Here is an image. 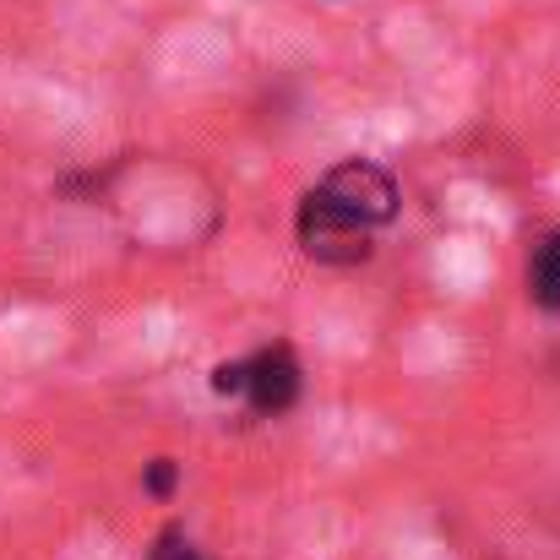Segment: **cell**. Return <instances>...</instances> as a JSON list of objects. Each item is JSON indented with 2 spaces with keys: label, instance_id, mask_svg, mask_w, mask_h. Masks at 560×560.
<instances>
[{
  "label": "cell",
  "instance_id": "obj_3",
  "mask_svg": "<svg viewBox=\"0 0 560 560\" xmlns=\"http://www.w3.org/2000/svg\"><path fill=\"white\" fill-rule=\"evenodd\" d=\"M294 234H300V250H305L311 261H322V267H360V261H371V250H375L371 229H360V223H349V218L316 207L311 196L300 201Z\"/></svg>",
  "mask_w": 560,
  "mask_h": 560
},
{
  "label": "cell",
  "instance_id": "obj_1",
  "mask_svg": "<svg viewBox=\"0 0 560 560\" xmlns=\"http://www.w3.org/2000/svg\"><path fill=\"white\" fill-rule=\"evenodd\" d=\"M300 386H305V371H300L289 343L256 349L250 360H229V365L212 371V392L218 397H245V408L261 413V419L289 413L300 402Z\"/></svg>",
  "mask_w": 560,
  "mask_h": 560
},
{
  "label": "cell",
  "instance_id": "obj_6",
  "mask_svg": "<svg viewBox=\"0 0 560 560\" xmlns=\"http://www.w3.org/2000/svg\"><path fill=\"white\" fill-rule=\"evenodd\" d=\"M175 485H180V463H175V457H153V463L142 468V490H148V495L164 501V495H175Z\"/></svg>",
  "mask_w": 560,
  "mask_h": 560
},
{
  "label": "cell",
  "instance_id": "obj_5",
  "mask_svg": "<svg viewBox=\"0 0 560 560\" xmlns=\"http://www.w3.org/2000/svg\"><path fill=\"white\" fill-rule=\"evenodd\" d=\"M148 560H212L196 539H190L180 523H170V528H159L153 534V545H148Z\"/></svg>",
  "mask_w": 560,
  "mask_h": 560
},
{
  "label": "cell",
  "instance_id": "obj_2",
  "mask_svg": "<svg viewBox=\"0 0 560 560\" xmlns=\"http://www.w3.org/2000/svg\"><path fill=\"white\" fill-rule=\"evenodd\" d=\"M305 196H311L316 207H327V212H338V218L371 229V234L397 218V180H392L381 164H371V159H349V164L327 170Z\"/></svg>",
  "mask_w": 560,
  "mask_h": 560
},
{
  "label": "cell",
  "instance_id": "obj_4",
  "mask_svg": "<svg viewBox=\"0 0 560 560\" xmlns=\"http://www.w3.org/2000/svg\"><path fill=\"white\" fill-rule=\"evenodd\" d=\"M528 294H534L539 311L560 316V229H550L528 256Z\"/></svg>",
  "mask_w": 560,
  "mask_h": 560
}]
</instances>
